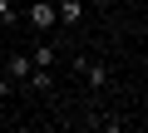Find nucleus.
Listing matches in <instances>:
<instances>
[{
  "instance_id": "obj_1",
  "label": "nucleus",
  "mask_w": 148,
  "mask_h": 133,
  "mask_svg": "<svg viewBox=\"0 0 148 133\" xmlns=\"http://www.w3.org/2000/svg\"><path fill=\"white\" fill-rule=\"evenodd\" d=\"M25 20H30L35 30H54V25H59V15H54V0H35V5L25 10Z\"/></svg>"
},
{
  "instance_id": "obj_2",
  "label": "nucleus",
  "mask_w": 148,
  "mask_h": 133,
  "mask_svg": "<svg viewBox=\"0 0 148 133\" xmlns=\"http://www.w3.org/2000/svg\"><path fill=\"white\" fill-rule=\"evenodd\" d=\"M74 69H79V74H84V84H94V89H104V84H109V64H104V59H99V64H94V59H74Z\"/></svg>"
},
{
  "instance_id": "obj_3",
  "label": "nucleus",
  "mask_w": 148,
  "mask_h": 133,
  "mask_svg": "<svg viewBox=\"0 0 148 133\" xmlns=\"http://www.w3.org/2000/svg\"><path fill=\"white\" fill-rule=\"evenodd\" d=\"M54 15H59V25H84V0H54Z\"/></svg>"
},
{
  "instance_id": "obj_4",
  "label": "nucleus",
  "mask_w": 148,
  "mask_h": 133,
  "mask_svg": "<svg viewBox=\"0 0 148 133\" xmlns=\"http://www.w3.org/2000/svg\"><path fill=\"white\" fill-rule=\"evenodd\" d=\"M5 74H10V84H25V79L35 74V59H30V54H10V69H5Z\"/></svg>"
},
{
  "instance_id": "obj_5",
  "label": "nucleus",
  "mask_w": 148,
  "mask_h": 133,
  "mask_svg": "<svg viewBox=\"0 0 148 133\" xmlns=\"http://www.w3.org/2000/svg\"><path fill=\"white\" fill-rule=\"evenodd\" d=\"M25 84H30V89H40V94H49V89H54V74H49V69H40V64H35V74H30Z\"/></svg>"
},
{
  "instance_id": "obj_6",
  "label": "nucleus",
  "mask_w": 148,
  "mask_h": 133,
  "mask_svg": "<svg viewBox=\"0 0 148 133\" xmlns=\"http://www.w3.org/2000/svg\"><path fill=\"white\" fill-rule=\"evenodd\" d=\"M30 59H35V64H40V69H49V64H54V44H40V49H35V54H30Z\"/></svg>"
},
{
  "instance_id": "obj_7",
  "label": "nucleus",
  "mask_w": 148,
  "mask_h": 133,
  "mask_svg": "<svg viewBox=\"0 0 148 133\" xmlns=\"http://www.w3.org/2000/svg\"><path fill=\"white\" fill-rule=\"evenodd\" d=\"M20 10H15V0H0V25H15Z\"/></svg>"
},
{
  "instance_id": "obj_8",
  "label": "nucleus",
  "mask_w": 148,
  "mask_h": 133,
  "mask_svg": "<svg viewBox=\"0 0 148 133\" xmlns=\"http://www.w3.org/2000/svg\"><path fill=\"white\" fill-rule=\"evenodd\" d=\"M10 89H15V84H10V74H0V104L10 99Z\"/></svg>"
}]
</instances>
